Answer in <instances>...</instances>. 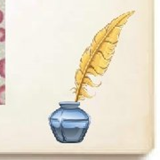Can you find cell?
<instances>
[{"label": "cell", "mask_w": 160, "mask_h": 160, "mask_svg": "<svg viewBox=\"0 0 160 160\" xmlns=\"http://www.w3.org/2000/svg\"><path fill=\"white\" fill-rule=\"evenodd\" d=\"M52 132L62 143H79L86 136L90 118L79 107L62 106L49 118Z\"/></svg>", "instance_id": "cell-1"}, {"label": "cell", "mask_w": 160, "mask_h": 160, "mask_svg": "<svg viewBox=\"0 0 160 160\" xmlns=\"http://www.w3.org/2000/svg\"><path fill=\"white\" fill-rule=\"evenodd\" d=\"M6 40V29L0 28V42H5Z\"/></svg>", "instance_id": "cell-4"}, {"label": "cell", "mask_w": 160, "mask_h": 160, "mask_svg": "<svg viewBox=\"0 0 160 160\" xmlns=\"http://www.w3.org/2000/svg\"><path fill=\"white\" fill-rule=\"evenodd\" d=\"M5 91H6V86H0V105L6 104V99H5Z\"/></svg>", "instance_id": "cell-2"}, {"label": "cell", "mask_w": 160, "mask_h": 160, "mask_svg": "<svg viewBox=\"0 0 160 160\" xmlns=\"http://www.w3.org/2000/svg\"><path fill=\"white\" fill-rule=\"evenodd\" d=\"M5 65H6V60L5 58L0 60V77L5 78H6V72H5Z\"/></svg>", "instance_id": "cell-3"}, {"label": "cell", "mask_w": 160, "mask_h": 160, "mask_svg": "<svg viewBox=\"0 0 160 160\" xmlns=\"http://www.w3.org/2000/svg\"><path fill=\"white\" fill-rule=\"evenodd\" d=\"M3 21H4V12L0 10V23L3 22Z\"/></svg>", "instance_id": "cell-5"}]
</instances>
